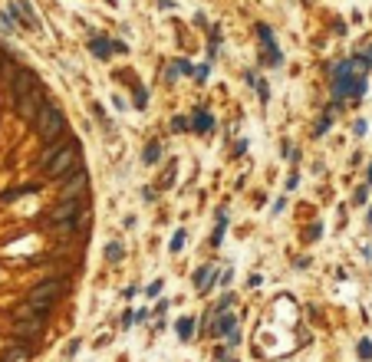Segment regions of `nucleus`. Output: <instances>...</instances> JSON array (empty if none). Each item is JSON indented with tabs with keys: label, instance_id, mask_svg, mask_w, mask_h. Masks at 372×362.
<instances>
[{
	"label": "nucleus",
	"instance_id": "3",
	"mask_svg": "<svg viewBox=\"0 0 372 362\" xmlns=\"http://www.w3.org/2000/svg\"><path fill=\"white\" fill-rule=\"evenodd\" d=\"M33 122H37V135L43 138L46 145L56 142V138L63 135V129H66V119H63L60 106H53V102H43V106L37 109V115H33Z\"/></svg>",
	"mask_w": 372,
	"mask_h": 362
},
{
	"label": "nucleus",
	"instance_id": "20",
	"mask_svg": "<svg viewBox=\"0 0 372 362\" xmlns=\"http://www.w3.org/2000/svg\"><path fill=\"white\" fill-rule=\"evenodd\" d=\"M359 359H372V339H359Z\"/></svg>",
	"mask_w": 372,
	"mask_h": 362
},
{
	"label": "nucleus",
	"instance_id": "23",
	"mask_svg": "<svg viewBox=\"0 0 372 362\" xmlns=\"http://www.w3.org/2000/svg\"><path fill=\"white\" fill-rule=\"evenodd\" d=\"M171 129H175V132H185V129H188V119H185V115H175V119H171Z\"/></svg>",
	"mask_w": 372,
	"mask_h": 362
},
{
	"label": "nucleus",
	"instance_id": "4",
	"mask_svg": "<svg viewBox=\"0 0 372 362\" xmlns=\"http://www.w3.org/2000/svg\"><path fill=\"white\" fill-rule=\"evenodd\" d=\"M86 185H89V175H86V168H73L66 175V185L60 188V198L63 201H69V198H82V194H86Z\"/></svg>",
	"mask_w": 372,
	"mask_h": 362
},
{
	"label": "nucleus",
	"instance_id": "24",
	"mask_svg": "<svg viewBox=\"0 0 372 362\" xmlns=\"http://www.w3.org/2000/svg\"><path fill=\"white\" fill-rule=\"evenodd\" d=\"M366 198H369V185H362L359 191H356V204H362V201H366Z\"/></svg>",
	"mask_w": 372,
	"mask_h": 362
},
{
	"label": "nucleus",
	"instance_id": "1",
	"mask_svg": "<svg viewBox=\"0 0 372 362\" xmlns=\"http://www.w3.org/2000/svg\"><path fill=\"white\" fill-rule=\"evenodd\" d=\"M366 69H369L366 56H353V59L336 63V69H333V102L336 106L342 99L353 102V99L366 96Z\"/></svg>",
	"mask_w": 372,
	"mask_h": 362
},
{
	"label": "nucleus",
	"instance_id": "33",
	"mask_svg": "<svg viewBox=\"0 0 372 362\" xmlns=\"http://www.w3.org/2000/svg\"><path fill=\"white\" fill-rule=\"evenodd\" d=\"M0 63H4V53H0Z\"/></svg>",
	"mask_w": 372,
	"mask_h": 362
},
{
	"label": "nucleus",
	"instance_id": "29",
	"mask_svg": "<svg viewBox=\"0 0 372 362\" xmlns=\"http://www.w3.org/2000/svg\"><path fill=\"white\" fill-rule=\"evenodd\" d=\"M353 132H356V135H366V122H362V119H359V122H356V125H353Z\"/></svg>",
	"mask_w": 372,
	"mask_h": 362
},
{
	"label": "nucleus",
	"instance_id": "15",
	"mask_svg": "<svg viewBox=\"0 0 372 362\" xmlns=\"http://www.w3.org/2000/svg\"><path fill=\"white\" fill-rule=\"evenodd\" d=\"M194 326H198V323H194V316H185V319H178V336L185 339V343L194 336Z\"/></svg>",
	"mask_w": 372,
	"mask_h": 362
},
{
	"label": "nucleus",
	"instance_id": "25",
	"mask_svg": "<svg viewBox=\"0 0 372 362\" xmlns=\"http://www.w3.org/2000/svg\"><path fill=\"white\" fill-rule=\"evenodd\" d=\"M254 86H257V93H261V99H264V102L270 99V89H267V82H254Z\"/></svg>",
	"mask_w": 372,
	"mask_h": 362
},
{
	"label": "nucleus",
	"instance_id": "28",
	"mask_svg": "<svg viewBox=\"0 0 372 362\" xmlns=\"http://www.w3.org/2000/svg\"><path fill=\"white\" fill-rule=\"evenodd\" d=\"M145 99H149V93H145V89H138V93H135V102H138V106H145Z\"/></svg>",
	"mask_w": 372,
	"mask_h": 362
},
{
	"label": "nucleus",
	"instance_id": "32",
	"mask_svg": "<svg viewBox=\"0 0 372 362\" xmlns=\"http://www.w3.org/2000/svg\"><path fill=\"white\" fill-rule=\"evenodd\" d=\"M366 221H369V224H372V207H369V214H366Z\"/></svg>",
	"mask_w": 372,
	"mask_h": 362
},
{
	"label": "nucleus",
	"instance_id": "12",
	"mask_svg": "<svg viewBox=\"0 0 372 362\" xmlns=\"http://www.w3.org/2000/svg\"><path fill=\"white\" fill-rule=\"evenodd\" d=\"M214 277H217V270H214V263H205V267L194 274V283H198V290H211V283H214Z\"/></svg>",
	"mask_w": 372,
	"mask_h": 362
},
{
	"label": "nucleus",
	"instance_id": "22",
	"mask_svg": "<svg viewBox=\"0 0 372 362\" xmlns=\"http://www.w3.org/2000/svg\"><path fill=\"white\" fill-rule=\"evenodd\" d=\"M0 26H4V33H13V17L10 13H0Z\"/></svg>",
	"mask_w": 372,
	"mask_h": 362
},
{
	"label": "nucleus",
	"instance_id": "19",
	"mask_svg": "<svg viewBox=\"0 0 372 362\" xmlns=\"http://www.w3.org/2000/svg\"><path fill=\"white\" fill-rule=\"evenodd\" d=\"M329 125H333V109H329V112L320 119V125H317V138H320V135H326V129H329Z\"/></svg>",
	"mask_w": 372,
	"mask_h": 362
},
{
	"label": "nucleus",
	"instance_id": "31",
	"mask_svg": "<svg viewBox=\"0 0 372 362\" xmlns=\"http://www.w3.org/2000/svg\"><path fill=\"white\" fill-rule=\"evenodd\" d=\"M362 56H366V59H369V66H372V46H369V50H366V53H362Z\"/></svg>",
	"mask_w": 372,
	"mask_h": 362
},
{
	"label": "nucleus",
	"instance_id": "17",
	"mask_svg": "<svg viewBox=\"0 0 372 362\" xmlns=\"http://www.w3.org/2000/svg\"><path fill=\"white\" fill-rule=\"evenodd\" d=\"M161 158V142H149L145 145V165H155Z\"/></svg>",
	"mask_w": 372,
	"mask_h": 362
},
{
	"label": "nucleus",
	"instance_id": "5",
	"mask_svg": "<svg viewBox=\"0 0 372 362\" xmlns=\"http://www.w3.org/2000/svg\"><path fill=\"white\" fill-rule=\"evenodd\" d=\"M43 89H33V93H26V96H20V99H13V106H17V115L20 119H33L37 115V109L43 106Z\"/></svg>",
	"mask_w": 372,
	"mask_h": 362
},
{
	"label": "nucleus",
	"instance_id": "18",
	"mask_svg": "<svg viewBox=\"0 0 372 362\" xmlns=\"http://www.w3.org/2000/svg\"><path fill=\"white\" fill-rule=\"evenodd\" d=\"M106 257H109L112 263H119V260H122V257H125L122 244H119V240H109V247H106Z\"/></svg>",
	"mask_w": 372,
	"mask_h": 362
},
{
	"label": "nucleus",
	"instance_id": "21",
	"mask_svg": "<svg viewBox=\"0 0 372 362\" xmlns=\"http://www.w3.org/2000/svg\"><path fill=\"white\" fill-rule=\"evenodd\" d=\"M181 247H185V231H175V237H171V254H178Z\"/></svg>",
	"mask_w": 372,
	"mask_h": 362
},
{
	"label": "nucleus",
	"instance_id": "11",
	"mask_svg": "<svg viewBox=\"0 0 372 362\" xmlns=\"http://www.w3.org/2000/svg\"><path fill=\"white\" fill-rule=\"evenodd\" d=\"M89 50H93L99 59H106L112 50L125 53V43H116V40H106V37H93V40H89Z\"/></svg>",
	"mask_w": 372,
	"mask_h": 362
},
{
	"label": "nucleus",
	"instance_id": "8",
	"mask_svg": "<svg viewBox=\"0 0 372 362\" xmlns=\"http://www.w3.org/2000/svg\"><path fill=\"white\" fill-rule=\"evenodd\" d=\"M10 17H17L20 23L26 26V30H40V20H37V13L30 10V4H23V0H10Z\"/></svg>",
	"mask_w": 372,
	"mask_h": 362
},
{
	"label": "nucleus",
	"instance_id": "6",
	"mask_svg": "<svg viewBox=\"0 0 372 362\" xmlns=\"http://www.w3.org/2000/svg\"><path fill=\"white\" fill-rule=\"evenodd\" d=\"M33 89H40V82H37V76H33L30 69H17V73L10 76V93H13V99H20V96L33 93Z\"/></svg>",
	"mask_w": 372,
	"mask_h": 362
},
{
	"label": "nucleus",
	"instance_id": "10",
	"mask_svg": "<svg viewBox=\"0 0 372 362\" xmlns=\"http://www.w3.org/2000/svg\"><path fill=\"white\" fill-rule=\"evenodd\" d=\"M17 336L20 339H33V336H40L43 333V316H26V319H17Z\"/></svg>",
	"mask_w": 372,
	"mask_h": 362
},
{
	"label": "nucleus",
	"instance_id": "9",
	"mask_svg": "<svg viewBox=\"0 0 372 362\" xmlns=\"http://www.w3.org/2000/svg\"><path fill=\"white\" fill-rule=\"evenodd\" d=\"M257 37L264 40V46H267V56H264V63H270V66H280V63H283V53L277 50V43H273V30L270 26H257Z\"/></svg>",
	"mask_w": 372,
	"mask_h": 362
},
{
	"label": "nucleus",
	"instance_id": "26",
	"mask_svg": "<svg viewBox=\"0 0 372 362\" xmlns=\"http://www.w3.org/2000/svg\"><path fill=\"white\" fill-rule=\"evenodd\" d=\"M297 185H300V175H297V171H290V178H287V191H293Z\"/></svg>",
	"mask_w": 372,
	"mask_h": 362
},
{
	"label": "nucleus",
	"instance_id": "13",
	"mask_svg": "<svg viewBox=\"0 0 372 362\" xmlns=\"http://www.w3.org/2000/svg\"><path fill=\"white\" fill-rule=\"evenodd\" d=\"M237 326V316L234 313H217V323H214V336H224Z\"/></svg>",
	"mask_w": 372,
	"mask_h": 362
},
{
	"label": "nucleus",
	"instance_id": "30",
	"mask_svg": "<svg viewBox=\"0 0 372 362\" xmlns=\"http://www.w3.org/2000/svg\"><path fill=\"white\" fill-rule=\"evenodd\" d=\"M366 185H372V162H369V171H366Z\"/></svg>",
	"mask_w": 372,
	"mask_h": 362
},
{
	"label": "nucleus",
	"instance_id": "14",
	"mask_svg": "<svg viewBox=\"0 0 372 362\" xmlns=\"http://www.w3.org/2000/svg\"><path fill=\"white\" fill-rule=\"evenodd\" d=\"M191 125H194L198 132H208V129H214V119H211V112L198 109V112H194V119H191Z\"/></svg>",
	"mask_w": 372,
	"mask_h": 362
},
{
	"label": "nucleus",
	"instance_id": "27",
	"mask_svg": "<svg viewBox=\"0 0 372 362\" xmlns=\"http://www.w3.org/2000/svg\"><path fill=\"white\" fill-rule=\"evenodd\" d=\"M158 293H161V280H155V283L149 287V296H158Z\"/></svg>",
	"mask_w": 372,
	"mask_h": 362
},
{
	"label": "nucleus",
	"instance_id": "7",
	"mask_svg": "<svg viewBox=\"0 0 372 362\" xmlns=\"http://www.w3.org/2000/svg\"><path fill=\"white\" fill-rule=\"evenodd\" d=\"M66 290H69V283L66 280H46V283H40V287H33V300H60V296L63 293H66Z\"/></svg>",
	"mask_w": 372,
	"mask_h": 362
},
{
	"label": "nucleus",
	"instance_id": "2",
	"mask_svg": "<svg viewBox=\"0 0 372 362\" xmlns=\"http://www.w3.org/2000/svg\"><path fill=\"white\" fill-rule=\"evenodd\" d=\"M40 168L50 178H66L73 168H79V142L73 138H56V142L46 145V152L40 155Z\"/></svg>",
	"mask_w": 372,
	"mask_h": 362
},
{
	"label": "nucleus",
	"instance_id": "16",
	"mask_svg": "<svg viewBox=\"0 0 372 362\" xmlns=\"http://www.w3.org/2000/svg\"><path fill=\"white\" fill-rule=\"evenodd\" d=\"M33 191H37V185H20V188H13V191H4L0 201H17L20 194H33Z\"/></svg>",
	"mask_w": 372,
	"mask_h": 362
}]
</instances>
